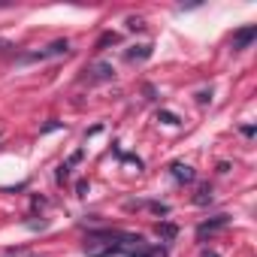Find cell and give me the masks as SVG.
<instances>
[{"instance_id": "1", "label": "cell", "mask_w": 257, "mask_h": 257, "mask_svg": "<svg viewBox=\"0 0 257 257\" xmlns=\"http://www.w3.org/2000/svg\"><path fill=\"white\" fill-rule=\"evenodd\" d=\"M143 242L140 233H121V230H100L85 239V254L88 257H115L121 251H137Z\"/></svg>"}, {"instance_id": "2", "label": "cell", "mask_w": 257, "mask_h": 257, "mask_svg": "<svg viewBox=\"0 0 257 257\" xmlns=\"http://www.w3.org/2000/svg\"><path fill=\"white\" fill-rule=\"evenodd\" d=\"M254 40H257V25H245L242 31H236V34H233V49H236V52H242V49H248Z\"/></svg>"}, {"instance_id": "3", "label": "cell", "mask_w": 257, "mask_h": 257, "mask_svg": "<svg viewBox=\"0 0 257 257\" xmlns=\"http://www.w3.org/2000/svg\"><path fill=\"white\" fill-rule=\"evenodd\" d=\"M67 49H70V43L67 40H55L49 49H43V52H34V55H28V61H43V58H55V55H67Z\"/></svg>"}, {"instance_id": "4", "label": "cell", "mask_w": 257, "mask_h": 257, "mask_svg": "<svg viewBox=\"0 0 257 257\" xmlns=\"http://www.w3.org/2000/svg\"><path fill=\"white\" fill-rule=\"evenodd\" d=\"M170 173H173V179L182 182V185H191V182H194V170H191L188 164H182V161H173V164H170Z\"/></svg>"}, {"instance_id": "5", "label": "cell", "mask_w": 257, "mask_h": 257, "mask_svg": "<svg viewBox=\"0 0 257 257\" xmlns=\"http://www.w3.org/2000/svg\"><path fill=\"white\" fill-rule=\"evenodd\" d=\"M227 221H230L227 215H218L215 221H206V224H200V227H197V236H200V239H206V236H212V233L224 230V227H227Z\"/></svg>"}, {"instance_id": "6", "label": "cell", "mask_w": 257, "mask_h": 257, "mask_svg": "<svg viewBox=\"0 0 257 257\" xmlns=\"http://www.w3.org/2000/svg\"><path fill=\"white\" fill-rule=\"evenodd\" d=\"M112 76H115L112 64H94V67H88V79H91V82H106V79H112Z\"/></svg>"}, {"instance_id": "7", "label": "cell", "mask_w": 257, "mask_h": 257, "mask_svg": "<svg viewBox=\"0 0 257 257\" xmlns=\"http://www.w3.org/2000/svg\"><path fill=\"white\" fill-rule=\"evenodd\" d=\"M149 55H152V46H140L134 52H127V61H146Z\"/></svg>"}, {"instance_id": "8", "label": "cell", "mask_w": 257, "mask_h": 257, "mask_svg": "<svg viewBox=\"0 0 257 257\" xmlns=\"http://www.w3.org/2000/svg\"><path fill=\"white\" fill-rule=\"evenodd\" d=\"M176 233H179V230H176V224H158V236H164L167 242H170V239H176Z\"/></svg>"}, {"instance_id": "9", "label": "cell", "mask_w": 257, "mask_h": 257, "mask_svg": "<svg viewBox=\"0 0 257 257\" xmlns=\"http://www.w3.org/2000/svg\"><path fill=\"white\" fill-rule=\"evenodd\" d=\"M131 257H167V248H149V251H134Z\"/></svg>"}, {"instance_id": "10", "label": "cell", "mask_w": 257, "mask_h": 257, "mask_svg": "<svg viewBox=\"0 0 257 257\" xmlns=\"http://www.w3.org/2000/svg\"><path fill=\"white\" fill-rule=\"evenodd\" d=\"M197 203H200V206H206V203H212V191H209V185H203V188L197 191Z\"/></svg>"}, {"instance_id": "11", "label": "cell", "mask_w": 257, "mask_h": 257, "mask_svg": "<svg viewBox=\"0 0 257 257\" xmlns=\"http://www.w3.org/2000/svg\"><path fill=\"white\" fill-rule=\"evenodd\" d=\"M158 118H161V121H167V124H182V121H179V115H173V112H161Z\"/></svg>"}, {"instance_id": "12", "label": "cell", "mask_w": 257, "mask_h": 257, "mask_svg": "<svg viewBox=\"0 0 257 257\" xmlns=\"http://www.w3.org/2000/svg\"><path fill=\"white\" fill-rule=\"evenodd\" d=\"M127 25H131V31H140V28H143V19H131Z\"/></svg>"}, {"instance_id": "13", "label": "cell", "mask_w": 257, "mask_h": 257, "mask_svg": "<svg viewBox=\"0 0 257 257\" xmlns=\"http://www.w3.org/2000/svg\"><path fill=\"white\" fill-rule=\"evenodd\" d=\"M200 257H218V254H215V251H203Z\"/></svg>"}]
</instances>
